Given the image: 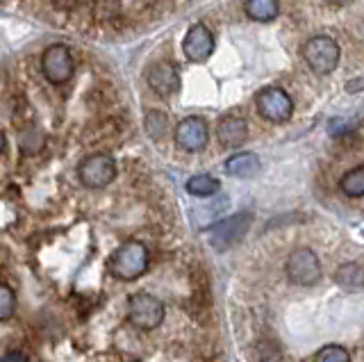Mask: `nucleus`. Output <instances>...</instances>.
I'll list each match as a JSON object with an SVG mask.
<instances>
[{
	"label": "nucleus",
	"mask_w": 364,
	"mask_h": 362,
	"mask_svg": "<svg viewBox=\"0 0 364 362\" xmlns=\"http://www.w3.org/2000/svg\"><path fill=\"white\" fill-rule=\"evenodd\" d=\"M303 60L318 75L333 73L337 69V64H339L337 41L333 37H312V39H307L305 46H303Z\"/></svg>",
	"instance_id": "obj_5"
},
{
	"label": "nucleus",
	"mask_w": 364,
	"mask_h": 362,
	"mask_svg": "<svg viewBox=\"0 0 364 362\" xmlns=\"http://www.w3.org/2000/svg\"><path fill=\"white\" fill-rule=\"evenodd\" d=\"M284 269H287L289 280L301 287H310L321 278V262H318V257L312 248H296L287 257Z\"/></svg>",
	"instance_id": "obj_7"
},
{
	"label": "nucleus",
	"mask_w": 364,
	"mask_h": 362,
	"mask_svg": "<svg viewBox=\"0 0 364 362\" xmlns=\"http://www.w3.org/2000/svg\"><path fill=\"white\" fill-rule=\"evenodd\" d=\"M246 9V16L253 18V21H259V23H269L278 16L280 12V5L276 0H248L244 5Z\"/></svg>",
	"instance_id": "obj_15"
},
{
	"label": "nucleus",
	"mask_w": 364,
	"mask_h": 362,
	"mask_svg": "<svg viewBox=\"0 0 364 362\" xmlns=\"http://www.w3.org/2000/svg\"><path fill=\"white\" fill-rule=\"evenodd\" d=\"M335 280L339 287H344L348 292H355L364 287V267L355 265V262H346L337 269Z\"/></svg>",
	"instance_id": "obj_14"
},
{
	"label": "nucleus",
	"mask_w": 364,
	"mask_h": 362,
	"mask_svg": "<svg viewBox=\"0 0 364 362\" xmlns=\"http://www.w3.org/2000/svg\"><path fill=\"white\" fill-rule=\"evenodd\" d=\"M41 73L50 85H66L75 73L71 48L64 43H53L41 53Z\"/></svg>",
	"instance_id": "obj_3"
},
{
	"label": "nucleus",
	"mask_w": 364,
	"mask_h": 362,
	"mask_svg": "<svg viewBox=\"0 0 364 362\" xmlns=\"http://www.w3.org/2000/svg\"><path fill=\"white\" fill-rule=\"evenodd\" d=\"M255 107L262 119L271 123H284L294 115V100L280 87H267L255 96Z\"/></svg>",
	"instance_id": "obj_6"
},
{
	"label": "nucleus",
	"mask_w": 364,
	"mask_h": 362,
	"mask_svg": "<svg viewBox=\"0 0 364 362\" xmlns=\"http://www.w3.org/2000/svg\"><path fill=\"white\" fill-rule=\"evenodd\" d=\"M148 269V248L139 240L123 242L109 260V274L119 280H136Z\"/></svg>",
	"instance_id": "obj_1"
},
{
	"label": "nucleus",
	"mask_w": 364,
	"mask_h": 362,
	"mask_svg": "<svg viewBox=\"0 0 364 362\" xmlns=\"http://www.w3.org/2000/svg\"><path fill=\"white\" fill-rule=\"evenodd\" d=\"M182 50L189 62H205L214 53V35L205 23H193L182 41Z\"/></svg>",
	"instance_id": "obj_10"
},
{
	"label": "nucleus",
	"mask_w": 364,
	"mask_h": 362,
	"mask_svg": "<svg viewBox=\"0 0 364 362\" xmlns=\"http://www.w3.org/2000/svg\"><path fill=\"white\" fill-rule=\"evenodd\" d=\"M216 134H219V142L223 146H230V149H235V146H242L246 142V137H248V126H246L244 119L228 115V117H223L219 121Z\"/></svg>",
	"instance_id": "obj_12"
},
{
	"label": "nucleus",
	"mask_w": 364,
	"mask_h": 362,
	"mask_svg": "<svg viewBox=\"0 0 364 362\" xmlns=\"http://www.w3.org/2000/svg\"><path fill=\"white\" fill-rule=\"evenodd\" d=\"M146 80L157 96H171L180 89V73L171 62H155L148 69Z\"/></svg>",
	"instance_id": "obj_11"
},
{
	"label": "nucleus",
	"mask_w": 364,
	"mask_h": 362,
	"mask_svg": "<svg viewBox=\"0 0 364 362\" xmlns=\"http://www.w3.org/2000/svg\"><path fill=\"white\" fill-rule=\"evenodd\" d=\"M176 144L182 151L196 153L208 146V123L200 117H187L176 126Z\"/></svg>",
	"instance_id": "obj_9"
},
{
	"label": "nucleus",
	"mask_w": 364,
	"mask_h": 362,
	"mask_svg": "<svg viewBox=\"0 0 364 362\" xmlns=\"http://www.w3.org/2000/svg\"><path fill=\"white\" fill-rule=\"evenodd\" d=\"M219 189H221V183H219V180L212 178V176H205V174L193 176V178L187 180V191H189L191 196L210 198V196H214Z\"/></svg>",
	"instance_id": "obj_16"
},
{
	"label": "nucleus",
	"mask_w": 364,
	"mask_h": 362,
	"mask_svg": "<svg viewBox=\"0 0 364 362\" xmlns=\"http://www.w3.org/2000/svg\"><path fill=\"white\" fill-rule=\"evenodd\" d=\"M5 146H7V137H5V132H3V128H0V155L5 153Z\"/></svg>",
	"instance_id": "obj_22"
},
{
	"label": "nucleus",
	"mask_w": 364,
	"mask_h": 362,
	"mask_svg": "<svg viewBox=\"0 0 364 362\" xmlns=\"http://www.w3.org/2000/svg\"><path fill=\"white\" fill-rule=\"evenodd\" d=\"M314 362H350V353H348L344 346L328 344V346L316 351Z\"/></svg>",
	"instance_id": "obj_19"
},
{
	"label": "nucleus",
	"mask_w": 364,
	"mask_h": 362,
	"mask_svg": "<svg viewBox=\"0 0 364 362\" xmlns=\"http://www.w3.org/2000/svg\"><path fill=\"white\" fill-rule=\"evenodd\" d=\"M339 185H341V191H344V194L350 196V198L364 196V164L350 169V171L341 178Z\"/></svg>",
	"instance_id": "obj_17"
},
{
	"label": "nucleus",
	"mask_w": 364,
	"mask_h": 362,
	"mask_svg": "<svg viewBox=\"0 0 364 362\" xmlns=\"http://www.w3.org/2000/svg\"><path fill=\"white\" fill-rule=\"evenodd\" d=\"M166 123L168 121L162 112H151V115L146 117V130L153 139H162V134L166 132Z\"/></svg>",
	"instance_id": "obj_20"
},
{
	"label": "nucleus",
	"mask_w": 364,
	"mask_h": 362,
	"mask_svg": "<svg viewBox=\"0 0 364 362\" xmlns=\"http://www.w3.org/2000/svg\"><path fill=\"white\" fill-rule=\"evenodd\" d=\"M16 312V294L7 282H0V321H9Z\"/></svg>",
	"instance_id": "obj_18"
},
{
	"label": "nucleus",
	"mask_w": 364,
	"mask_h": 362,
	"mask_svg": "<svg viewBox=\"0 0 364 362\" xmlns=\"http://www.w3.org/2000/svg\"><path fill=\"white\" fill-rule=\"evenodd\" d=\"M164 314H166L164 303L157 297H153V294L139 292L128 299V321L136 328H141V331L157 328L164 321Z\"/></svg>",
	"instance_id": "obj_2"
},
{
	"label": "nucleus",
	"mask_w": 364,
	"mask_h": 362,
	"mask_svg": "<svg viewBox=\"0 0 364 362\" xmlns=\"http://www.w3.org/2000/svg\"><path fill=\"white\" fill-rule=\"evenodd\" d=\"M0 362H30V358L23 351H7L0 356Z\"/></svg>",
	"instance_id": "obj_21"
},
{
	"label": "nucleus",
	"mask_w": 364,
	"mask_h": 362,
	"mask_svg": "<svg viewBox=\"0 0 364 362\" xmlns=\"http://www.w3.org/2000/svg\"><path fill=\"white\" fill-rule=\"evenodd\" d=\"M225 171L235 178H242V180L255 178L259 174V157L255 153H248V151L235 153L232 157H228Z\"/></svg>",
	"instance_id": "obj_13"
},
{
	"label": "nucleus",
	"mask_w": 364,
	"mask_h": 362,
	"mask_svg": "<svg viewBox=\"0 0 364 362\" xmlns=\"http://www.w3.org/2000/svg\"><path fill=\"white\" fill-rule=\"evenodd\" d=\"M117 178V162L107 153H91L77 164V180L89 189H102Z\"/></svg>",
	"instance_id": "obj_4"
},
{
	"label": "nucleus",
	"mask_w": 364,
	"mask_h": 362,
	"mask_svg": "<svg viewBox=\"0 0 364 362\" xmlns=\"http://www.w3.org/2000/svg\"><path fill=\"white\" fill-rule=\"evenodd\" d=\"M250 223H253L250 214H235V217H228L219 223H214L205 235H208V242L216 251H225V248L237 244L248 233Z\"/></svg>",
	"instance_id": "obj_8"
}]
</instances>
